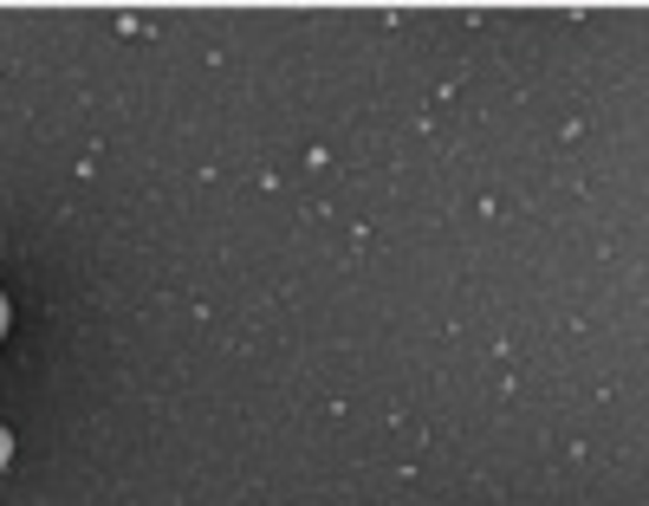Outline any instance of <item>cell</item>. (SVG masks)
<instances>
[{
	"label": "cell",
	"mask_w": 649,
	"mask_h": 506,
	"mask_svg": "<svg viewBox=\"0 0 649 506\" xmlns=\"http://www.w3.org/2000/svg\"><path fill=\"white\" fill-rule=\"evenodd\" d=\"M0 331H7V305H0Z\"/></svg>",
	"instance_id": "cell-1"
},
{
	"label": "cell",
	"mask_w": 649,
	"mask_h": 506,
	"mask_svg": "<svg viewBox=\"0 0 649 506\" xmlns=\"http://www.w3.org/2000/svg\"><path fill=\"white\" fill-rule=\"evenodd\" d=\"M0 448H7V441H0Z\"/></svg>",
	"instance_id": "cell-2"
}]
</instances>
